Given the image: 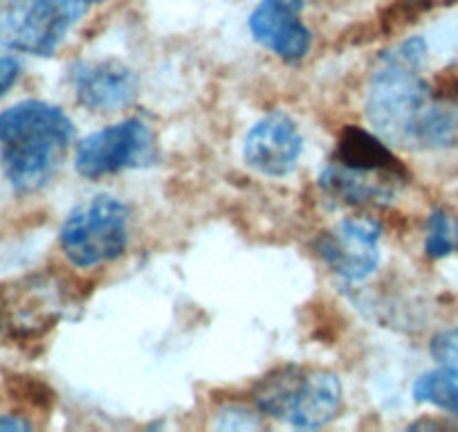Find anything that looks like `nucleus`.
I'll return each mask as SVG.
<instances>
[{
    "instance_id": "obj_12",
    "label": "nucleus",
    "mask_w": 458,
    "mask_h": 432,
    "mask_svg": "<svg viewBox=\"0 0 458 432\" xmlns=\"http://www.w3.org/2000/svg\"><path fill=\"white\" fill-rule=\"evenodd\" d=\"M335 162L351 169L364 171H394V174H407L398 158L377 135L369 134L362 126H346L339 135Z\"/></svg>"
},
{
    "instance_id": "obj_6",
    "label": "nucleus",
    "mask_w": 458,
    "mask_h": 432,
    "mask_svg": "<svg viewBox=\"0 0 458 432\" xmlns=\"http://www.w3.org/2000/svg\"><path fill=\"white\" fill-rule=\"evenodd\" d=\"M153 158L156 138L148 125L142 120H124L81 140L74 153V169L83 178L95 180L151 165Z\"/></svg>"
},
{
    "instance_id": "obj_1",
    "label": "nucleus",
    "mask_w": 458,
    "mask_h": 432,
    "mask_svg": "<svg viewBox=\"0 0 458 432\" xmlns=\"http://www.w3.org/2000/svg\"><path fill=\"white\" fill-rule=\"evenodd\" d=\"M427 43L413 37L385 52L369 79L367 117L377 135L404 147H420V135L431 113L436 95L422 65Z\"/></svg>"
},
{
    "instance_id": "obj_3",
    "label": "nucleus",
    "mask_w": 458,
    "mask_h": 432,
    "mask_svg": "<svg viewBox=\"0 0 458 432\" xmlns=\"http://www.w3.org/2000/svg\"><path fill=\"white\" fill-rule=\"evenodd\" d=\"M254 403L263 414L297 428H321L342 408V381L328 369L285 365L259 383Z\"/></svg>"
},
{
    "instance_id": "obj_10",
    "label": "nucleus",
    "mask_w": 458,
    "mask_h": 432,
    "mask_svg": "<svg viewBox=\"0 0 458 432\" xmlns=\"http://www.w3.org/2000/svg\"><path fill=\"white\" fill-rule=\"evenodd\" d=\"M77 99L90 111H120L138 95V77L120 61H79L72 68Z\"/></svg>"
},
{
    "instance_id": "obj_8",
    "label": "nucleus",
    "mask_w": 458,
    "mask_h": 432,
    "mask_svg": "<svg viewBox=\"0 0 458 432\" xmlns=\"http://www.w3.org/2000/svg\"><path fill=\"white\" fill-rule=\"evenodd\" d=\"M303 138L297 122L288 113H270L250 129L243 144V158L259 174L284 178L293 174L301 156Z\"/></svg>"
},
{
    "instance_id": "obj_17",
    "label": "nucleus",
    "mask_w": 458,
    "mask_h": 432,
    "mask_svg": "<svg viewBox=\"0 0 458 432\" xmlns=\"http://www.w3.org/2000/svg\"><path fill=\"white\" fill-rule=\"evenodd\" d=\"M218 428H223V430H245V428H257V421H252L243 410H229V412L220 414Z\"/></svg>"
},
{
    "instance_id": "obj_18",
    "label": "nucleus",
    "mask_w": 458,
    "mask_h": 432,
    "mask_svg": "<svg viewBox=\"0 0 458 432\" xmlns=\"http://www.w3.org/2000/svg\"><path fill=\"white\" fill-rule=\"evenodd\" d=\"M19 430H32V423L25 419L14 417V414H0V432H19Z\"/></svg>"
},
{
    "instance_id": "obj_20",
    "label": "nucleus",
    "mask_w": 458,
    "mask_h": 432,
    "mask_svg": "<svg viewBox=\"0 0 458 432\" xmlns=\"http://www.w3.org/2000/svg\"><path fill=\"white\" fill-rule=\"evenodd\" d=\"M83 3H101V0H83Z\"/></svg>"
},
{
    "instance_id": "obj_16",
    "label": "nucleus",
    "mask_w": 458,
    "mask_h": 432,
    "mask_svg": "<svg viewBox=\"0 0 458 432\" xmlns=\"http://www.w3.org/2000/svg\"><path fill=\"white\" fill-rule=\"evenodd\" d=\"M21 64L10 55H0V99L12 91L21 77Z\"/></svg>"
},
{
    "instance_id": "obj_13",
    "label": "nucleus",
    "mask_w": 458,
    "mask_h": 432,
    "mask_svg": "<svg viewBox=\"0 0 458 432\" xmlns=\"http://www.w3.org/2000/svg\"><path fill=\"white\" fill-rule=\"evenodd\" d=\"M411 394L418 403H429L443 412L458 417V381L443 369H431L416 378Z\"/></svg>"
},
{
    "instance_id": "obj_15",
    "label": "nucleus",
    "mask_w": 458,
    "mask_h": 432,
    "mask_svg": "<svg viewBox=\"0 0 458 432\" xmlns=\"http://www.w3.org/2000/svg\"><path fill=\"white\" fill-rule=\"evenodd\" d=\"M431 359L436 360L438 369L458 381V327L436 333L431 341Z\"/></svg>"
},
{
    "instance_id": "obj_19",
    "label": "nucleus",
    "mask_w": 458,
    "mask_h": 432,
    "mask_svg": "<svg viewBox=\"0 0 458 432\" xmlns=\"http://www.w3.org/2000/svg\"><path fill=\"white\" fill-rule=\"evenodd\" d=\"M411 3H418V5H434V3H443V0H411Z\"/></svg>"
},
{
    "instance_id": "obj_4",
    "label": "nucleus",
    "mask_w": 458,
    "mask_h": 432,
    "mask_svg": "<svg viewBox=\"0 0 458 432\" xmlns=\"http://www.w3.org/2000/svg\"><path fill=\"white\" fill-rule=\"evenodd\" d=\"M131 210L114 196H95L74 207L59 232L61 250L77 268H95L120 257L129 246Z\"/></svg>"
},
{
    "instance_id": "obj_9",
    "label": "nucleus",
    "mask_w": 458,
    "mask_h": 432,
    "mask_svg": "<svg viewBox=\"0 0 458 432\" xmlns=\"http://www.w3.org/2000/svg\"><path fill=\"white\" fill-rule=\"evenodd\" d=\"M301 12L303 0H261L250 16L254 41L279 59L301 61L312 46V34Z\"/></svg>"
},
{
    "instance_id": "obj_11",
    "label": "nucleus",
    "mask_w": 458,
    "mask_h": 432,
    "mask_svg": "<svg viewBox=\"0 0 458 432\" xmlns=\"http://www.w3.org/2000/svg\"><path fill=\"white\" fill-rule=\"evenodd\" d=\"M404 180H407V174L351 169V167L333 162L321 174L319 185L330 196L339 198L344 203H351V205H362V203L382 205V203L394 201V196L403 187Z\"/></svg>"
},
{
    "instance_id": "obj_2",
    "label": "nucleus",
    "mask_w": 458,
    "mask_h": 432,
    "mask_svg": "<svg viewBox=\"0 0 458 432\" xmlns=\"http://www.w3.org/2000/svg\"><path fill=\"white\" fill-rule=\"evenodd\" d=\"M74 138L72 120L59 106L28 99L0 113V160L19 194L50 183Z\"/></svg>"
},
{
    "instance_id": "obj_14",
    "label": "nucleus",
    "mask_w": 458,
    "mask_h": 432,
    "mask_svg": "<svg viewBox=\"0 0 458 432\" xmlns=\"http://www.w3.org/2000/svg\"><path fill=\"white\" fill-rule=\"evenodd\" d=\"M458 250V221L443 210H436L429 216V226H427V241L425 253L429 257L440 259Z\"/></svg>"
},
{
    "instance_id": "obj_7",
    "label": "nucleus",
    "mask_w": 458,
    "mask_h": 432,
    "mask_svg": "<svg viewBox=\"0 0 458 432\" xmlns=\"http://www.w3.org/2000/svg\"><path fill=\"white\" fill-rule=\"evenodd\" d=\"M382 226L369 216L335 223L317 239V253L326 266L349 281H362L380 264Z\"/></svg>"
},
{
    "instance_id": "obj_5",
    "label": "nucleus",
    "mask_w": 458,
    "mask_h": 432,
    "mask_svg": "<svg viewBox=\"0 0 458 432\" xmlns=\"http://www.w3.org/2000/svg\"><path fill=\"white\" fill-rule=\"evenodd\" d=\"M86 10L83 0H0V46L52 56Z\"/></svg>"
}]
</instances>
